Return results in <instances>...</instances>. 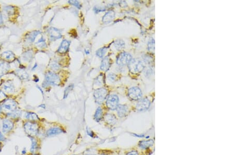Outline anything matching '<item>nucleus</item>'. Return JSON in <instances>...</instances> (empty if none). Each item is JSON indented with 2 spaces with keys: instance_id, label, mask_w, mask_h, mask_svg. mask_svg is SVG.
<instances>
[{
  "instance_id": "35",
  "label": "nucleus",
  "mask_w": 235,
  "mask_h": 155,
  "mask_svg": "<svg viewBox=\"0 0 235 155\" xmlns=\"http://www.w3.org/2000/svg\"><path fill=\"white\" fill-rule=\"evenodd\" d=\"M73 85H69V86H68V87L66 88V89H65V91H64V98H65L67 97V96H68V94H69V93H70V91L72 90V89L73 88Z\"/></svg>"
},
{
  "instance_id": "14",
  "label": "nucleus",
  "mask_w": 235,
  "mask_h": 155,
  "mask_svg": "<svg viewBox=\"0 0 235 155\" xmlns=\"http://www.w3.org/2000/svg\"><path fill=\"white\" fill-rule=\"evenodd\" d=\"M115 17V12L113 11H109V12L106 13L105 15L103 16V23L107 24L113 21V20Z\"/></svg>"
},
{
  "instance_id": "1",
  "label": "nucleus",
  "mask_w": 235,
  "mask_h": 155,
  "mask_svg": "<svg viewBox=\"0 0 235 155\" xmlns=\"http://www.w3.org/2000/svg\"><path fill=\"white\" fill-rule=\"evenodd\" d=\"M127 66L130 72L133 74L141 73L146 68L144 62L140 58H132Z\"/></svg>"
},
{
  "instance_id": "3",
  "label": "nucleus",
  "mask_w": 235,
  "mask_h": 155,
  "mask_svg": "<svg viewBox=\"0 0 235 155\" xmlns=\"http://www.w3.org/2000/svg\"><path fill=\"white\" fill-rule=\"evenodd\" d=\"M108 96V91L105 88H100L96 89L94 93L95 101L98 104H101Z\"/></svg>"
},
{
  "instance_id": "33",
  "label": "nucleus",
  "mask_w": 235,
  "mask_h": 155,
  "mask_svg": "<svg viewBox=\"0 0 235 155\" xmlns=\"http://www.w3.org/2000/svg\"><path fill=\"white\" fill-rule=\"evenodd\" d=\"M33 56V53L32 51H27L23 55V58H24L25 60L26 61H30L32 60V58Z\"/></svg>"
},
{
  "instance_id": "30",
  "label": "nucleus",
  "mask_w": 235,
  "mask_h": 155,
  "mask_svg": "<svg viewBox=\"0 0 235 155\" xmlns=\"http://www.w3.org/2000/svg\"><path fill=\"white\" fill-rule=\"evenodd\" d=\"M107 51V48L106 47H103L101 48L98 49V50L96 52V55L98 56L99 58H103L105 55L106 52Z\"/></svg>"
},
{
  "instance_id": "27",
  "label": "nucleus",
  "mask_w": 235,
  "mask_h": 155,
  "mask_svg": "<svg viewBox=\"0 0 235 155\" xmlns=\"http://www.w3.org/2000/svg\"><path fill=\"white\" fill-rule=\"evenodd\" d=\"M25 117L26 119L30 121H36L39 120L38 116L35 113L33 112H27L25 115Z\"/></svg>"
},
{
  "instance_id": "5",
  "label": "nucleus",
  "mask_w": 235,
  "mask_h": 155,
  "mask_svg": "<svg viewBox=\"0 0 235 155\" xmlns=\"http://www.w3.org/2000/svg\"><path fill=\"white\" fill-rule=\"evenodd\" d=\"M127 94L130 99L135 101H137L142 99L143 96L142 90L140 88L137 87H132L129 88Z\"/></svg>"
},
{
  "instance_id": "26",
  "label": "nucleus",
  "mask_w": 235,
  "mask_h": 155,
  "mask_svg": "<svg viewBox=\"0 0 235 155\" xmlns=\"http://www.w3.org/2000/svg\"><path fill=\"white\" fill-rule=\"evenodd\" d=\"M147 49L151 53L155 52V40L153 38H151L147 43Z\"/></svg>"
},
{
  "instance_id": "31",
  "label": "nucleus",
  "mask_w": 235,
  "mask_h": 155,
  "mask_svg": "<svg viewBox=\"0 0 235 155\" xmlns=\"http://www.w3.org/2000/svg\"><path fill=\"white\" fill-rule=\"evenodd\" d=\"M144 73L146 77L149 78L154 74V68L153 66H149L145 70Z\"/></svg>"
},
{
  "instance_id": "16",
  "label": "nucleus",
  "mask_w": 235,
  "mask_h": 155,
  "mask_svg": "<svg viewBox=\"0 0 235 155\" xmlns=\"http://www.w3.org/2000/svg\"><path fill=\"white\" fill-rule=\"evenodd\" d=\"M63 132V130L59 127H53L49 128L47 131V135L48 136H53L57 135Z\"/></svg>"
},
{
  "instance_id": "43",
  "label": "nucleus",
  "mask_w": 235,
  "mask_h": 155,
  "mask_svg": "<svg viewBox=\"0 0 235 155\" xmlns=\"http://www.w3.org/2000/svg\"><path fill=\"white\" fill-rule=\"evenodd\" d=\"M120 4H121V6L122 7H125L127 6V4L125 1H121L120 2Z\"/></svg>"
},
{
  "instance_id": "2",
  "label": "nucleus",
  "mask_w": 235,
  "mask_h": 155,
  "mask_svg": "<svg viewBox=\"0 0 235 155\" xmlns=\"http://www.w3.org/2000/svg\"><path fill=\"white\" fill-rule=\"evenodd\" d=\"M24 130L25 132L30 137H34L37 135L39 131V126L38 124L34 122H27L25 124Z\"/></svg>"
},
{
  "instance_id": "36",
  "label": "nucleus",
  "mask_w": 235,
  "mask_h": 155,
  "mask_svg": "<svg viewBox=\"0 0 235 155\" xmlns=\"http://www.w3.org/2000/svg\"><path fill=\"white\" fill-rule=\"evenodd\" d=\"M4 10L6 11V12L8 13V15H13V14H14L15 12L14 7L11 6H8L5 7Z\"/></svg>"
},
{
  "instance_id": "46",
  "label": "nucleus",
  "mask_w": 235,
  "mask_h": 155,
  "mask_svg": "<svg viewBox=\"0 0 235 155\" xmlns=\"http://www.w3.org/2000/svg\"><path fill=\"white\" fill-rule=\"evenodd\" d=\"M37 66V64H35V66H34V67H33L32 68V70H34V69H36V67Z\"/></svg>"
},
{
  "instance_id": "37",
  "label": "nucleus",
  "mask_w": 235,
  "mask_h": 155,
  "mask_svg": "<svg viewBox=\"0 0 235 155\" xmlns=\"http://www.w3.org/2000/svg\"><path fill=\"white\" fill-rule=\"evenodd\" d=\"M103 74H101L96 79L95 83L97 85H101L103 84Z\"/></svg>"
},
{
  "instance_id": "7",
  "label": "nucleus",
  "mask_w": 235,
  "mask_h": 155,
  "mask_svg": "<svg viewBox=\"0 0 235 155\" xmlns=\"http://www.w3.org/2000/svg\"><path fill=\"white\" fill-rule=\"evenodd\" d=\"M46 80L48 83L53 85H59L60 83V79L56 74L48 72L46 74Z\"/></svg>"
},
{
  "instance_id": "21",
  "label": "nucleus",
  "mask_w": 235,
  "mask_h": 155,
  "mask_svg": "<svg viewBox=\"0 0 235 155\" xmlns=\"http://www.w3.org/2000/svg\"><path fill=\"white\" fill-rule=\"evenodd\" d=\"M114 46L117 51L122 50L125 47V42L122 39H117L114 42Z\"/></svg>"
},
{
  "instance_id": "15",
  "label": "nucleus",
  "mask_w": 235,
  "mask_h": 155,
  "mask_svg": "<svg viewBox=\"0 0 235 155\" xmlns=\"http://www.w3.org/2000/svg\"><path fill=\"white\" fill-rule=\"evenodd\" d=\"M70 42L67 40H63L59 46L58 51L60 54H65L69 50Z\"/></svg>"
},
{
  "instance_id": "22",
  "label": "nucleus",
  "mask_w": 235,
  "mask_h": 155,
  "mask_svg": "<svg viewBox=\"0 0 235 155\" xmlns=\"http://www.w3.org/2000/svg\"><path fill=\"white\" fill-rule=\"evenodd\" d=\"M103 118V109H101V107H98L96 111L95 114L94 115V119L96 121L99 122L101 121Z\"/></svg>"
},
{
  "instance_id": "29",
  "label": "nucleus",
  "mask_w": 235,
  "mask_h": 155,
  "mask_svg": "<svg viewBox=\"0 0 235 155\" xmlns=\"http://www.w3.org/2000/svg\"><path fill=\"white\" fill-rule=\"evenodd\" d=\"M8 116L13 118H18L22 116V112L20 110H15L14 111H12V112L8 113Z\"/></svg>"
},
{
  "instance_id": "18",
  "label": "nucleus",
  "mask_w": 235,
  "mask_h": 155,
  "mask_svg": "<svg viewBox=\"0 0 235 155\" xmlns=\"http://www.w3.org/2000/svg\"><path fill=\"white\" fill-rule=\"evenodd\" d=\"M3 89L4 90V92L8 93H13L14 92L15 88L14 86V85L13 82L11 81H7L3 84L2 86Z\"/></svg>"
},
{
  "instance_id": "25",
  "label": "nucleus",
  "mask_w": 235,
  "mask_h": 155,
  "mask_svg": "<svg viewBox=\"0 0 235 155\" xmlns=\"http://www.w3.org/2000/svg\"><path fill=\"white\" fill-rule=\"evenodd\" d=\"M16 73L17 76L20 78V80H25L28 78V74L25 70H18L16 71Z\"/></svg>"
},
{
  "instance_id": "39",
  "label": "nucleus",
  "mask_w": 235,
  "mask_h": 155,
  "mask_svg": "<svg viewBox=\"0 0 235 155\" xmlns=\"http://www.w3.org/2000/svg\"><path fill=\"white\" fill-rule=\"evenodd\" d=\"M108 78L111 82H115L117 80V75L113 73H110L108 76Z\"/></svg>"
},
{
  "instance_id": "19",
  "label": "nucleus",
  "mask_w": 235,
  "mask_h": 155,
  "mask_svg": "<svg viewBox=\"0 0 235 155\" xmlns=\"http://www.w3.org/2000/svg\"><path fill=\"white\" fill-rule=\"evenodd\" d=\"M104 120L108 125H113L117 122V119L113 114H107L104 116Z\"/></svg>"
},
{
  "instance_id": "50",
  "label": "nucleus",
  "mask_w": 235,
  "mask_h": 155,
  "mask_svg": "<svg viewBox=\"0 0 235 155\" xmlns=\"http://www.w3.org/2000/svg\"></svg>"
},
{
  "instance_id": "49",
  "label": "nucleus",
  "mask_w": 235,
  "mask_h": 155,
  "mask_svg": "<svg viewBox=\"0 0 235 155\" xmlns=\"http://www.w3.org/2000/svg\"><path fill=\"white\" fill-rule=\"evenodd\" d=\"M0 150H1V145H0Z\"/></svg>"
},
{
  "instance_id": "32",
  "label": "nucleus",
  "mask_w": 235,
  "mask_h": 155,
  "mask_svg": "<svg viewBox=\"0 0 235 155\" xmlns=\"http://www.w3.org/2000/svg\"><path fill=\"white\" fill-rule=\"evenodd\" d=\"M153 61V58L152 56H149L148 54H146L143 57V61L144 62L145 65L148 64V65L151 66V64L152 63Z\"/></svg>"
},
{
  "instance_id": "34",
  "label": "nucleus",
  "mask_w": 235,
  "mask_h": 155,
  "mask_svg": "<svg viewBox=\"0 0 235 155\" xmlns=\"http://www.w3.org/2000/svg\"><path fill=\"white\" fill-rule=\"evenodd\" d=\"M36 45L37 46L39 47V48H41L46 47V42H45V40L42 37L41 39H39V41H37V42H36Z\"/></svg>"
},
{
  "instance_id": "8",
  "label": "nucleus",
  "mask_w": 235,
  "mask_h": 155,
  "mask_svg": "<svg viewBox=\"0 0 235 155\" xmlns=\"http://www.w3.org/2000/svg\"><path fill=\"white\" fill-rule=\"evenodd\" d=\"M151 102L147 98H144L139 100L136 105V109L139 111H143L149 108Z\"/></svg>"
},
{
  "instance_id": "42",
  "label": "nucleus",
  "mask_w": 235,
  "mask_h": 155,
  "mask_svg": "<svg viewBox=\"0 0 235 155\" xmlns=\"http://www.w3.org/2000/svg\"><path fill=\"white\" fill-rule=\"evenodd\" d=\"M127 155H139V154H138L136 151L132 150V151H130L129 153H127Z\"/></svg>"
},
{
  "instance_id": "13",
  "label": "nucleus",
  "mask_w": 235,
  "mask_h": 155,
  "mask_svg": "<svg viewBox=\"0 0 235 155\" xmlns=\"http://www.w3.org/2000/svg\"><path fill=\"white\" fill-rule=\"evenodd\" d=\"M111 65V60L108 56H106L103 58V60L101 61L100 68L101 70L107 72L109 70Z\"/></svg>"
},
{
  "instance_id": "20",
  "label": "nucleus",
  "mask_w": 235,
  "mask_h": 155,
  "mask_svg": "<svg viewBox=\"0 0 235 155\" xmlns=\"http://www.w3.org/2000/svg\"><path fill=\"white\" fill-rule=\"evenodd\" d=\"M154 145V141L152 140H149L147 141H142L140 142L139 146L140 148L142 149H147L149 148Z\"/></svg>"
},
{
  "instance_id": "44",
  "label": "nucleus",
  "mask_w": 235,
  "mask_h": 155,
  "mask_svg": "<svg viewBox=\"0 0 235 155\" xmlns=\"http://www.w3.org/2000/svg\"><path fill=\"white\" fill-rule=\"evenodd\" d=\"M4 140H5L4 136L3 135V134L0 132V141H3Z\"/></svg>"
},
{
  "instance_id": "11",
  "label": "nucleus",
  "mask_w": 235,
  "mask_h": 155,
  "mask_svg": "<svg viewBox=\"0 0 235 155\" xmlns=\"http://www.w3.org/2000/svg\"><path fill=\"white\" fill-rule=\"evenodd\" d=\"M13 128V123L10 120L4 119L2 122V131L3 133H7Z\"/></svg>"
},
{
  "instance_id": "40",
  "label": "nucleus",
  "mask_w": 235,
  "mask_h": 155,
  "mask_svg": "<svg viewBox=\"0 0 235 155\" xmlns=\"http://www.w3.org/2000/svg\"><path fill=\"white\" fill-rule=\"evenodd\" d=\"M50 66H51V68L52 69L54 70H58L59 69V68H60V66H59V64H58V63H56V62H52V63H51Z\"/></svg>"
},
{
  "instance_id": "48",
  "label": "nucleus",
  "mask_w": 235,
  "mask_h": 155,
  "mask_svg": "<svg viewBox=\"0 0 235 155\" xmlns=\"http://www.w3.org/2000/svg\"><path fill=\"white\" fill-rule=\"evenodd\" d=\"M94 155V154H88V155Z\"/></svg>"
},
{
  "instance_id": "9",
  "label": "nucleus",
  "mask_w": 235,
  "mask_h": 155,
  "mask_svg": "<svg viewBox=\"0 0 235 155\" xmlns=\"http://www.w3.org/2000/svg\"><path fill=\"white\" fill-rule=\"evenodd\" d=\"M49 38L51 41L56 40L62 37L61 32L60 30L54 27H51L48 30Z\"/></svg>"
},
{
  "instance_id": "38",
  "label": "nucleus",
  "mask_w": 235,
  "mask_h": 155,
  "mask_svg": "<svg viewBox=\"0 0 235 155\" xmlns=\"http://www.w3.org/2000/svg\"><path fill=\"white\" fill-rule=\"evenodd\" d=\"M69 3L72 5L75 6V7H77L79 9L81 8V5L77 1H69Z\"/></svg>"
},
{
  "instance_id": "24",
  "label": "nucleus",
  "mask_w": 235,
  "mask_h": 155,
  "mask_svg": "<svg viewBox=\"0 0 235 155\" xmlns=\"http://www.w3.org/2000/svg\"><path fill=\"white\" fill-rule=\"evenodd\" d=\"M40 33H41V32L39 30H35V31H33V32H30V34L27 35V39L28 41H30V42H31V43L34 42L36 37Z\"/></svg>"
},
{
  "instance_id": "10",
  "label": "nucleus",
  "mask_w": 235,
  "mask_h": 155,
  "mask_svg": "<svg viewBox=\"0 0 235 155\" xmlns=\"http://www.w3.org/2000/svg\"><path fill=\"white\" fill-rule=\"evenodd\" d=\"M3 107L9 111H14L17 108L16 102L12 99L5 100L3 104Z\"/></svg>"
},
{
  "instance_id": "17",
  "label": "nucleus",
  "mask_w": 235,
  "mask_h": 155,
  "mask_svg": "<svg viewBox=\"0 0 235 155\" xmlns=\"http://www.w3.org/2000/svg\"><path fill=\"white\" fill-rule=\"evenodd\" d=\"M9 69L10 66L8 63L5 61L0 60V78L7 73Z\"/></svg>"
},
{
  "instance_id": "45",
  "label": "nucleus",
  "mask_w": 235,
  "mask_h": 155,
  "mask_svg": "<svg viewBox=\"0 0 235 155\" xmlns=\"http://www.w3.org/2000/svg\"><path fill=\"white\" fill-rule=\"evenodd\" d=\"M3 23V20L2 16L0 12V25L2 24Z\"/></svg>"
},
{
  "instance_id": "12",
  "label": "nucleus",
  "mask_w": 235,
  "mask_h": 155,
  "mask_svg": "<svg viewBox=\"0 0 235 155\" xmlns=\"http://www.w3.org/2000/svg\"><path fill=\"white\" fill-rule=\"evenodd\" d=\"M117 112V115L120 118L125 117L127 115L129 111L128 107L125 104H120L117 106L116 109Z\"/></svg>"
},
{
  "instance_id": "6",
  "label": "nucleus",
  "mask_w": 235,
  "mask_h": 155,
  "mask_svg": "<svg viewBox=\"0 0 235 155\" xmlns=\"http://www.w3.org/2000/svg\"><path fill=\"white\" fill-rule=\"evenodd\" d=\"M119 99L117 95L115 94H110L106 101L107 106L109 109L114 110L117 108L119 106Z\"/></svg>"
},
{
  "instance_id": "41",
  "label": "nucleus",
  "mask_w": 235,
  "mask_h": 155,
  "mask_svg": "<svg viewBox=\"0 0 235 155\" xmlns=\"http://www.w3.org/2000/svg\"><path fill=\"white\" fill-rule=\"evenodd\" d=\"M6 98V96L4 94V92H3L0 90V101H2L3 100H5Z\"/></svg>"
},
{
  "instance_id": "4",
  "label": "nucleus",
  "mask_w": 235,
  "mask_h": 155,
  "mask_svg": "<svg viewBox=\"0 0 235 155\" xmlns=\"http://www.w3.org/2000/svg\"><path fill=\"white\" fill-rule=\"evenodd\" d=\"M132 59V56L127 52H123L119 54L117 58V64L118 66H127L130 63V61Z\"/></svg>"
},
{
  "instance_id": "28",
  "label": "nucleus",
  "mask_w": 235,
  "mask_h": 155,
  "mask_svg": "<svg viewBox=\"0 0 235 155\" xmlns=\"http://www.w3.org/2000/svg\"><path fill=\"white\" fill-rule=\"evenodd\" d=\"M30 137V140L32 141L30 151L32 153H34L36 151L37 148H38V144H37V141L34 138H33L32 137Z\"/></svg>"
},
{
  "instance_id": "23",
  "label": "nucleus",
  "mask_w": 235,
  "mask_h": 155,
  "mask_svg": "<svg viewBox=\"0 0 235 155\" xmlns=\"http://www.w3.org/2000/svg\"><path fill=\"white\" fill-rule=\"evenodd\" d=\"M1 56L8 61H12L15 58V55L12 51H7L3 52Z\"/></svg>"
},
{
  "instance_id": "47",
  "label": "nucleus",
  "mask_w": 235,
  "mask_h": 155,
  "mask_svg": "<svg viewBox=\"0 0 235 155\" xmlns=\"http://www.w3.org/2000/svg\"><path fill=\"white\" fill-rule=\"evenodd\" d=\"M39 107H42V108H45V106H44V104H42V106H40Z\"/></svg>"
}]
</instances>
